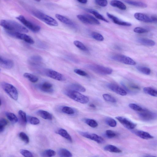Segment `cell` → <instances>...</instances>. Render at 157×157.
Wrapping results in <instances>:
<instances>
[{
    "instance_id": "obj_1",
    "label": "cell",
    "mask_w": 157,
    "mask_h": 157,
    "mask_svg": "<svg viewBox=\"0 0 157 157\" xmlns=\"http://www.w3.org/2000/svg\"><path fill=\"white\" fill-rule=\"evenodd\" d=\"M0 24L4 29L6 31L24 33L29 32L28 30L26 28L14 21L1 20Z\"/></svg>"
},
{
    "instance_id": "obj_2",
    "label": "cell",
    "mask_w": 157,
    "mask_h": 157,
    "mask_svg": "<svg viewBox=\"0 0 157 157\" xmlns=\"http://www.w3.org/2000/svg\"><path fill=\"white\" fill-rule=\"evenodd\" d=\"M64 93L70 98L82 104H87L89 101L88 97L80 93V92L67 88L64 90Z\"/></svg>"
},
{
    "instance_id": "obj_3",
    "label": "cell",
    "mask_w": 157,
    "mask_h": 157,
    "mask_svg": "<svg viewBox=\"0 0 157 157\" xmlns=\"http://www.w3.org/2000/svg\"><path fill=\"white\" fill-rule=\"evenodd\" d=\"M32 14L34 16L49 25L57 26L59 25L58 22L54 19L40 11H34Z\"/></svg>"
},
{
    "instance_id": "obj_4",
    "label": "cell",
    "mask_w": 157,
    "mask_h": 157,
    "mask_svg": "<svg viewBox=\"0 0 157 157\" xmlns=\"http://www.w3.org/2000/svg\"><path fill=\"white\" fill-rule=\"evenodd\" d=\"M1 87L6 93L14 100L17 101L19 97V93L17 89L12 85L3 82L1 83Z\"/></svg>"
},
{
    "instance_id": "obj_5",
    "label": "cell",
    "mask_w": 157,
    "mask_h": 157,
    "mask_svg": "<svg viewBox=\"0 0 157 157\" xmlns=\"http://www.w3.org/2000/svg\"><path fill=\"white\" fill-rule=\"evenodd\" d=\"M16 18L27 28L33 32L38 33L41 30L40 26L28 21L23 16H19Z\"/></svg>"
},
{
    "instance_id": "obj_6",
    "label": "cell",
    "mask_w": 157,
    "mask_h": 157,
    "mask_svg": "<svg viewBox=\"0 0 157 157\" xmlns=\"http://www.w3.org/2000/svg\"><path fill=\"white\" fill-rule=\"evenodd\" d=\"M87 67L93 72L102 75H110L113 72L111 69L99 65H90Z\"/></svg>"
},
{
    "instance_id": "obj_7",
    "label": "cell",
    "mask_w": 157,
    "mask_h": 157,
    "mask_svg": "<svg viewBox=\"0 0 157 157\" xmlns=\"http://www.w3.org/2000/svg\"><path fill=\"white\" fill-rule=\"evenodd\" d=\"M6 32L10 36L23 40L28 44H34V41L33 39L25 33L8 31H6Z\"/></svg>"
},
{
    "instance_id": "obj_8",
    "label": "cell",
    "mask_w": 157,
    "mask_h": 157,
    "mask_svg": "<svg viewBox=\"0 0 157 157\" xmlns=\"http://www.w3.org/2000/svg\"><path fill=\"white\" fill-rule=\"evenodd\" d=\"M77 18L83 23L91 25H99L100 23L96 18L88 14L78 15Z\"/></svg>"
},
{
    "instance_id": "obj_9",
    "label": "cell",
    "mask_w": 157,
    "mask_h": 157,
    "mask_svg": "<svg viewBox=\"0 0 157 157\" xmlns=\"http://www.w3.org/2000/svg\"><path fill=\"white\" fill-rule=\"evenodd\" d=\"M112 59L127 65L134 66L136 65V63L133 59L125 55L117 54L112 56Z\"/></svg>"
},
{
    "instance_id": "obj_10",
    "label": "cell",
    "mask_w": 157,
    "mask_h": 157,
    "mask_svg": "<svg viewBox=\"0 0 157 157\" xmlns=\"http://www.w3.org/2000/svg\"><path fill=\"white\" fill-rule=\"evenodd\" d=\"M138 114L141 119L146 121L154 120L157 117L156 113L145 109L138 112Z\"/></svg>"
},
{
    "instance_id": "obj_11",
    "label": "cell",
    "mask_w": 157,
    "mask_h": 157,
    "mask_svg": "<svg viewBox=\"0 0 157 157\" xmlns=\"http://www.w3.org/2000/svg\"><path fill=\"white\" fill-rule=\"evenodd\" d=\"M45 74L47 76L56 80L60 81L66 80L65 77L62 74L52 69L46 70L45 71Z\"/></svg>"
},
{
    "instance_id": "obj_12",
    "label": "cell",
    "mask_w": 157,
    "mask_h": 157,
    "mask_svg": "<svg viewBox=\"0 0 157 157\" xmlns=\"http://www.w3.org/2000/svg\"><path fill=\"white\" fill-rule=\"evenodd\" d=\"M79 133L83 137L94 141L98 144H102L105 141L103 138L96 134L84 132H80Z\"/></svg>"
},
{
    "instance_id": "obj_13",
    "label": "cell",
    "mask_w": 157,
    "mask_h": 157,
    "mask_svg": "<svg viewBox=\"0 0 157 157\" xmlns=\"http://www.w3.org/2000/svg\"><path fill=\"white\" fill-rule=\"evenodd\" d=\"M116 118L121 124L128 129L133 130L137 126L136 124L126 118L118 116L116 117Z\"/></svg>"
},
{
    "instance_id": "obj_14",
    "label": "cell",
    "mask_w": 157,
    "mask_h": 157,
    "mask_svg": "<svg viewBox=\"0 0 157 157\" xmlns=\"http://www.w3.org/2000/svg\"><path fill=\"white\" fill-rule=\"evenodd\" d=\"M107 86L111 91L118 95L125 96L127 94L126 91L124 89L117 84L110 83L107 85Z\"/></svg>"
},
{
    "instance_id": "obj_15",
    "label": "cell",
    "mask_w": 157,
    "mask_h": 157,
    "mask_svg": "<svg viewBox=\"0 0 157 157\" xmlns=\"http://www.w3.org/2000/svg\"><path fill=\"white\" fill-rule=\"evenodd\" d=\"M0 65L4 69H10L14 67V63L12 60L5 58L1 56H0Z\"/></svg>"
},
{
    "instance_id": "obj_16",
    "label": "cell",
    "mask_w": 157,
    "mask_h": 157,
    "mask_svg": "<svg viewBox=\"0 0 157 157\" xmlns=\"http://www.w3.org/2000/svg\"><path fill=\"white\" fill-rule=\"evenodd\" d=\"M135 18L137 20L146 23L153 22L152 17H150L146 14L141 13H136L134 14Z\"/></svg>"
},
{
    "instance_id": "obj_17",
    "label": "cell",
    "mask_w": 157,
    "mask_h": 157,
    "mask_svg": "<svg viewBox=\"0 0 157 157\" xmlns=\"http://www.w3.org/2000/svg\"><path fill=\"white\" fill-rule=\"evenodd\" d=\"M38 88L42 91L51 93L54 91L53 85L50 83L44 82L39 85Z\"/></svg>"
},
{
    "instance_id": "obj_18",
    "label": "cell",
    "mask_w": 157,
    "mask_h": 157,
    "mask_svg": "<svg viewBox=\"0 0 157 157\" xmlns=\"http://www.w3.org/2000/svg\"><path fill=\"white\" fill-rule=\"evenodd\" d=\"M55 17L62 23L71 27L73 28L76 27V25L75 23L72 20L67 17L58 14H56Z\"/></svg>"
},
{
    "instance_id": "obj_19",
    "label": "cell",
    "mask_w": 157,
    "mask_h": 157,
    "mask_svg": "<svg viewBox=\"0 0 157 157\" xmlns=\"http://www.w3.org/2000/svg\"><path fill=\"white\" fill-rule=\"evenodd\" d=\"M106 15L107 16L112 20L114 23L116 24L127 26H130L132 25L131 24L121 20L117 17L111 15V14L108 13H107Z\"/></svg>"
},
{
    "instance_id": "obj_20",
    "label": "cell",
    "mask_w": 157,
    "mask_h": 157,
    "mask_svg": "<svg viewBox=\"0 0 157 157\" xmlns=\"http://www.w3.org/2000/svg\"><path fill=\"white\" fill-rule=\"evenodd\" d=\"M132 132L139 138L144 139H149L153 138L151 134L148 132L139 130H133Z\"/></svg>"
},
{
    "instance_id": "obj_21",
    "label": "cell",
    "mask_w": 157,
    "mask_h": 157,
    "mask_svg": "<svg viewBox=\"0 0 157 157\" xmlns=\"http://www.w3.org/2000/svg\"><path fill=\"white\" fill-rule=\"evenodd\" d=\"M29 62L33 66L40 65L42 63L43 59L41 57L38 55L32 56L30 59Z\"/></svg>"
},
{
    "instance_id": "obj_22",
    "label": "cell",
    "mask_w": 157,
    "mask_h": 157,
    "mask_svg": "<svg viewBox=\"0 0 157 157\" xmlns=\"http://www.w3.org/2000/svg\"><path fill=\"white\" fill-rule=\"evenodd\" d=\"M67 88L81 92H84L86 91V89L81 84L78 83H73L70 84Z\"/></svg>"
},
{
    "instance_id": "obj_23",
    "label": "cell",
    "mask_w": 157,
    "mask_h": 157,
    "mask_svg": "<svg viewBox=\"0 0 157 157\" xmlns=\"http://www.w3.org/2000/svg\"><path fill=\"white\" fill-rule=\"evenodd\" d=\"M110 5L122 10H125L127 8L126 6L123 2L118 0H113L111 2Z\"/></svg>"
},
{
    "instance_id": "obj_24",
    "label": "cell",
    "mask_w": 157,
    "mask_h": 157,
    "mask_svg": "<svg viewBox=\"0 0 157 157\" xmlns=\"http://www.w3.org/2000/svg\"><path fill=\"white\" fill-rule=\"evenodd\" d=\"M37 113L39 116L45 119L51 120L53 119L52 115L47 111L40 110L38 111Z\"/></svg>"
},
{
    "instance_id": "obj_25",
    "label": "cell",
    "mask_w": 157,
    "mask_h": 157,
    "mask_svg": "<svg viewBox=\"0 0 157 157\" xmlns=\"http://www.w3.org/2000/svg\"><path fill=\"white\" fill-rule=\"evenodd\" d=\"M84 10L93 15L98 19L102 20L106 23H109V21L106 19L101 14L96 11L91 9H84Z\"/></svg>"
},
{
    "instance_id": "obj_26",
    "label": "cell",
    "mask_w": 157,
    "mask_h": 157,
    "mask_svg": "<svg viewBox=\"0 0 157 157\" xmlns=\"http://www.w3.org/2000/svg\"><path fill=\"white\" fill-rule=\"evenodd\" d=\"M127 4L134 6L141 7L142 8H146L147 5L146 4L139 1H133V0H123Z\"/></svg>"
},
{
    "instance_id": "obj_27",
    "label": "cell",
    "mask_w": 157,
    "mask_h": 157,
    "mask_svg": "<svg viewBox=\"0 0 157 157\" xmlns=\"http://www.w3.org/2000/svg\"><path fill=\"white\" fill-rule=\"evenodd\" d=\"M56 133L63 138H65L70 142H73V139L72 137L65 130L60 129L57 131Z\"/></svg>"
},
{
    "instance_id": "obj_28",
    "label": "cell",
    "mask_w": 157,
    "mask_h": 157,
    "mask_svg": "<svg viewBox=\"0 0 157 157\" xmlns=\"http://www.w3.org/2000/svg\"><path fill=\"white\" fill-rule=\"evenodd\" d=\"M138 41L140 44L145 46H152L155 45V42L153 40L145 38L139 39Z\"/></svg>"
},
{
    "instance_id": "obj_29",
    "label": "cell",
    "mask_w": 157,
    "mask_h": 157,
    "mask_svg": "<svg viewBox=\"0 0 157 157\" xmlns=\"http://www.w3.org/2000/svg\"><path fill=\"white\" fill-rule=\"evenodd\" d=\"M104 150L111 153H120L122 152V151L117 147L112 145H108L104 148Z\"/></svg>"
},
{
    "instance_id": "obj_30",
    "label": "cell",
    "mask_w": 157,
    "mask_h": 157,
    "mask_svg": "<svg viewBox=\"0 0 157 157\" xmlns=\"http://www.w3.org/2000/svg\"><path fill=\"white\" fill-rule=\"evenodd\" d=\"M24 77L33 83L37 82L39 80V78L34 75L29 73H25L24 74Z\"/></svg>"
},
{
    "instance_id": "obj_31",
    "label": "cell",
    "mask_w": 157,
    "mask_h": 157,
    "mask_svg": "<svg viewBox=\"0 0 157 157\" xmlns=\"http://www.w3.org/2000/svg\"><path fill=\"white\" fill-rule=\"evenodd\" d=\"M58 155L60 157H71L73 156L71 153L68 150L65 148L60 149L58 152Z\"/></svg>"
},
{
    "instance_id": "obj_32",
    "label": "cell",
    "mask_w": 157,
    "mask_h": 157,
    "mask_svg": "<svg viewBox=\"0 0 157 157\" xmlns=\"http://www.w3.org/2000/svg\"><path fill=\"white\" fill-rule=\"evenodd\" d=\"M6 116L11 122L14 123L18 122V119L16 116L13 113L7 112L5 113Z\"/></svg>"
},
{
    "instance_id": "obj_33",
    "label": "cell",
    "mask_w": 157,
    "mask_h": 157,
    "mask_svg": "<svg viewBox=\"0 0 157 157\" xmlns=\"http://www.w3.org/2000/svg\"><path fill=\"white\" fill-rule=\"evenodd\" d=\"M143 91L145 93L154 97H157V90L150 87L144 88Z\"/></svg>"
},
{
    "instance_id": "obj_34",
    "label": "cell",
    "mask_w": 157,
    "mask_h": 157,
    "mask_svg": "<svg viewBox=\"0 0 157 157\" xmlns=\"http://www.w3.org/2000/svg\"><path fill=\"white\" fill-rule=\"evenodd\" d=\"M136 68L140 72L143 74L149 75L151 74V70L147 67L138 66L136 67Z\"/></svg>"
},
{
    "instance_id": "obj_35",
    "label": "cell",
    "mask_w": 157,
    "mask_h": 157,
    "mask_svg": "<svg viewBox=\"0 0 157 157\" xmlns=\"http://www.w3.org/2000/svg\"><path fill=\"white\" fill-rule=\"evenodd\" d=\"M84 121L86 123L92 128H95L98 126L97 122L95 120L86 119Z\"/></svg>"
},
{
    "instance_id": "obj_36",
    "label": "cell",
    "mask_w": 157,
    "mask_h": 157,
    "mask_svg": "<svg viewBox=\"0 0 157 157\" xmlns=\"http://www.w3.org/2000/svg\"><path fill=\"white\" fill-rule=\"evenodd\" d=\"M27 121L33 125H37L40 123V120L38 118L32 116L27 117Z\"/></svg>"
},
{
    "instance_id": "obj_37",
    "label": "cell",
    "mask_w": 157,
    "mask_h": 157,
    "mask_svg": "<svg viewBox=\"0 0 157 157\" xmlns=\"http://www.w3.org/2000/svg\"><path fill=\"white\" fill-rule=\"evenodd\" d=\"M103 97L105 101L107 102L113 103H116V99L112 96L108 94H105L103 95Z\"/></svg>"
},
{
    "instance_id": "obj_38",
    "label": "cell",
    "mask_w": 157,
    "mask_h": 157,
    "mask_svg": "<svg viewBox=\"0 0 157 157\" xmlns=\"http://www.w3.org/2000/svg\"><path fill=\"white\" fill-rule=\"evenodd\" d=\"M56 154V152L53 150L49 149L46 150L42 153L41 155L42 156L53 157Z\"/></svg>"
},
{
    "instance_id": "obj_39",
    "label": "cell",
    "mask_w": 157,
    "mask_h": 157,
    "mask_svg": "<svg viewBox=\"0 0 157 157\" xmlns=\"http://www.w3.org/2000/svg\"><path fill=\"white\" fill-rule=\"evenodd\" d=\"M74 45L82 51H88L87 48L81 42L78 41H75L74 42Z\"/></svg>"
},
{
    "instance_id": "obj_40",
    "label": "cell",
    "mask_w": 157,
    "mask_h": 157,
    "mask_svg": "<svg viewBox=\"0 0 157 157\" xmlns=\"http://www.w3.org/2000/svg\"><path fill=\"white\" fill-rule=\"evenodd\" d=\"M62 111L64 113L69 115H73L75 113L74 110L70 107L65 106L62 108Z\"/></svg>"
},
{
    "instance_id": "obj_41",
    "label": "cell",
    "mask_w": 157,
    "mask_h": 157,
    "mask_svg": "<svg viewBox=\"0 0 157 157\" xmlns=\"http://www.w3.org/2000/svg\"><path fill=\"white\" fill-rule=\"evenodd\" d=\"M91 35L93 38L97 41H103L104 40V38L102 35L99 33L93 32L92 33Z\"/></svg>"
},
{
    "instance_id": "obj_42",
    "label": "cell",
    "mask_w": 157,
    "mask_h": 157,
    "mask_svg": "<svg viewBox=\"0 0 157 157\" xmlns=\"http://www.w3.org/2000/svg\"><path fill=\"white\" fill-rule=\"evenodd\" d=\"M105 122L107 124L111 127H115L117 125L116 121L112 118H106L105 120Z\"/></svg>"
},
{
    "instance_id": "obj_43",
    "label": "cell",
    "mask_w": 157,
    "mask_h": 157,
    "mask_svg": "<svg viewBox=\"0 0 157 157\" xmlns=\"http://www.w3.org/2000/svg\"><path fill=\"white\" fill-rule=\"evenodd\" d=\"M19 136L20 139L26 144L29 142V138L28 136L24 132H20L19 134Z\"/></svg>"
},
{
    "instance_id": "obj_44",
    "label": "cell",
    "mask_w": 157,
    "mask_h": 157,
    "mask_svg": "<svg viewBox=\"0 0 157 157\" xmlns=\"http://www.w3.org/2000/svg\"><path fill=\"white\" fill-rule=\"evenodd\" d=\"M8 121L4 118H2L0 120V132L4 131L5 127L8 125Z\"/></svg>"
},
{
    "instance_id": "obj_45",
    "label": "cell",
    "mask_w": 157,
    "mask_h": 157,
    "mask_svg": "<svg viewBox=\"0 0 157 157\" xmlns=\"http://www.w3.org/2000/svg\"><path fill=\"white\" fill-rule=\"evenodd\" d=\"M106 136L109 138H115L117 136L118 134L115 132L111 130H108L105 132Z\"/></svg>"
},
{
    "instance_id": "obj_46",
    "label": "cell",
    "mask_w": 157,
    "mask_h": 157,
    "mask_svg": "<svg viewBox=\"0 0 157 157\" xmlns=\"http://www.w3.org/2000/svg\"><path fill=\"white\" fill-rule=\"evenodd\" d=\"M129 106L132 110L138 112L141 111L144 109L141 106L134 103H130L129 104Z\"/></svg>"
},
{
    "instance_id": "obj_47",
    "label": "cell",
    "mask_w": 157,
    "mask_h": 157,
    "mask_svg": "<svg viewBox=\"0 0 157 157\" xmlns=\"http://www.w3.org/2000/svg\"><path fill=\"white\" fill-rule=\"evenodd\" d=\"M18 113L21 120L24 123H26L27 122V117L26 113L22 110H19Z\"/></svg>"
},
{
    "instance_id": "obj_48",
    "label": "cell",
    "mask_w": 157,
    "mask_h": 157,
    "mask_svg": "<svg viewBox=\"0 0 157 157\" xmlns=\"http://www.w3.org/2000/svg\"><path fill=\"white\" fill-rule=\"evenodd\" d=\"M20 153L24 156L26 157H33V154L30 151L25 149H21L20 151Z\"/></svg>"
},
{
    "instance_id": "obj_49",
    "label": "cell",
    "mask_w": 157,
    "mask_h": 157,
    "mask_svg": "<svg viewBox=\"0 0 157 157\" xmlns=\"http://www.w3.org/2000/svg\"><path fill=\"white\" fill-rule=\"evenodd\" d=\"M133 31L134 32L138 34H143L148 32L147 29L140 27H136L134 29Z\"/></svg>"
},
{
    "instance_id": "obj_50",
    "label": "cell",
    "mask_w": 157,
    "mask_h": 157,
    "mask_svg": "<svg viewBox=\"0 0 157 157\" xmlns=\"http://www.w3.org/2000/svg\"><path fill=\"white\" fill-rule=\"evenodd\" d=\"M96 3L99 6L105 7L108 4V2L107 0H95Z\"/></svg>"
},
{
    "instance_id": "obj_51",
    "label": "cell",
    "mask_w": 157,
    "mask_h": 157,
    "mask_svg": "<svg viewBox=\"0 0 157 157\" xmlns=\"http://www.w3.org/2000/svg\"><path fill=\"white\" fill-rule=\"evenodd\" d=\"M74 72L77 74L82 76H88L86 72L80 69H76L74 70Z\"/></svg>"
},
{
    "instance_id": "obj_52",
    "label": "cell",
    "mask_w": 157,
    "mask_h": 157,
    "mask_svg": "<svg viewBox=\"0 0 157 157\" xmlns=\"http://www.w3.org/2000/svg\"><path fill=\"white\" fill-rule=\"evenodd\" d=\"M77 1L82 4H86L88 2V0H77Z\"/></svg>"
},
{
    "instance_id": "obj_53",
    "label": "cell",
    "mask_w": 157,
    "mask_h": 157,
    "mask_svg": "<svg viewBox=\"0 0 157 157\" xmlns=\"http://www.w3.org/2000/svg\"><path fill=\"white\" fill-rule=\"evenodd\" d=\"M151 17L153 22L157 23V17L154 16H152Z\"/></svg>"
},
{
    "instance_id": "obj_54",
    "label": "cell",
    "mask_w": 157,
    "mask_h": 157,
    "mask_svg": "<svg viewBox=\"0 0 157 157\" xmlns=\"http://www.w3.org/2000/svg\"><path fill=\"white\" fill-rule=\"evenodd\" d=\"M89 106L91 108H96V106L93 104L91 103L89 104Z\"/></svg>"
},
{
    "instance_id": "obj_55",
    "label": "cell",
    "mask_w": 157,
    "mask_h": 157,
    "mask_svg": "<svg viewBox=\"0 0 157 157\" xmlns=\"http://www.w3.org/2000/svg\"><path fill=\"white\" fill-rule=\"evenodd\" d=\"M35 1L39 2H40L41 0H35Z\"/></svg>"
}]
</instances>
